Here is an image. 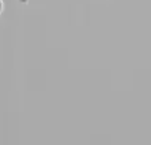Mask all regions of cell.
I'll return each mask as SVG.
<instances>
[{
  "label": "cell",
  "instance_id": "obj_1",
  "mask_svg": "<svg viewBox=\"0 0 151 145\" xmlns=\"http://www.w3.org/2000/svg\"><path fill=\"white\" fill-rule=\"evenodd\" d=\"M3 10H4V1L3 0H0V14L3 12Z\"/></svg>",
  "mask_w": 151,
  "mask_h": 145
}]
</instances>
